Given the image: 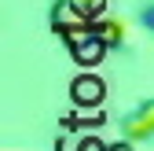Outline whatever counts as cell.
<instances>
[{
	"label": "cell",
	"mask_w": 154,
	"mask_h": 151,
	"mask_svg": "<svg viewBox=\"0 0 154 151\" xmlns=\"http://www.w3.org/2000/svg\"><path fill=\"white\" fill-rule=\"evenodd\" d=\"M150 125H154V107H147V114H143V122H136V125L128 122V133H147Z\"/></svg>",
	"instance_id": "cell-1"
},
{
	"label": "cell",
	"mask_w": 154,
	"mask_h": 151,
	"mask_svg": "<svg viewBox=\"0 0 154 151\" xmlns=\"http://www.w3.org/2000/svg\"><path fill=\"white\" fill-rule=\"evenodd\" d=\"M77 96H81V100H95V96H99V85H95V81H81V85H77Z\"/></svg>",
	"instance_id": "cell-2"
}]
</instances>
